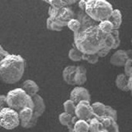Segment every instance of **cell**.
<instances>
[{
    "label": "cell",
    "mask_w": 132,
    "mask_h": 132,
    "mask_svg": "<svg viewBox=\"0 0 132 132\" xmlns=\"http://www.w3.org/2000/svg\"><path fill=\"white\" fill-rule=\"evenodd\" d=\"M114 45V37L111 34L106 35L105 38V42H104V47H106L110 50H112V47Z\"/></svg>",
    "instance_id": "obj_32"
},
{
    "label": "cell",
    "mask_w": 132,
    "mask_h": 132,
    "mask_svg": "<svg viewBox=\"0 0 132 132\" xmlns=\"http://www.w3.org/2000/svg\"><path fill=\"white\" fill-rule=\"evenodd\" d=\"M114 8L107 0H88L85 12L96 22L108 19Z\"/></svg>",
    "instance_id": "obj_3"
},
{
    "label": "cell",
    "mask_w": 132,
    "mask_h": 132,
    "mask_svg": "<svg viewBox=\"0 0 132 132\" xmlns=\"http://www.w3.org/2000/svg\"><path fill=\"white\" fill-rule=\"evenodd\" d=\"M0 81H1V80H0Z\"/></svg>",
    "instance_id": "obj_45"
},
{
    "label": "cell",
    "mask_w": 132,
    "mask_h": 132,
    "mask_svg": "<svg viewBox=\"0 0 132 132\" xmlns=\"http://www.w3.org/2000/svg\"><path fill=\"white\" fill-rule=\"evenodd\" d=\"M76 69V65H68L63 69L62 72V77L64 81L69 85L74 86L73 82V75Z\"/></svg>",
    "instance_id": "obj_15"
},
{
    "label": "cell",
    "mask_w": 132,
    "mask_h": 132,
    "mask_svg": "<svg viewBox=\"0 0 132 132\" xmlns=\"http://www.w3.org/2000/svg\"><path fill=\"white\" fill-rule=\"evenodd\" d=\"M111 34L114 37V45L112 47V50H117L120 45H121V39H120V32L117 29H113L112 31L111 32Z\"/></svg>",
    "instance_id": "obj_29"
},
{
    "label": "cell",
    "mask_w": 132,
    "mask_h": 132,
    "mask_svg": "<svg viewBox=\"0 0 132 132\" xmlns=\"http://www.w3.org/2000/svg\"><path fill=\"white\" fill-rule=\"evenodd\" d=\"M69 132H75V131L73 130V129H69Z\"/></svg>",
    "instance_id": "obj_43"
},
{
    "label": "cell",
    "mask_w": 132,
    "mask_h": 132,
    "mask_svg": "<svg viewBox=\"0 0 132 132\" xmlns=\"http://www.w3.org/2000/svg\"><path fill=\"white\" fill-rule=\"evenodd\" d=\"M72 115H70L69 113H66V112H62L60 114L59 116V121H60V123L61 124L62 126H67L70 121H71L72 119Z\"/></svg>",
    "instance_id": "obj_27"
},
{
    "label": "cell",
    "mask_w": 132,
    "mask_h": 132,
    "mask_svg": "<svg viewBox=\"0 0 132 132\" xmlns=\"http://www.w3.org/2000/svg\"><path fill=\"white\" fill-rule=\"evenodd\" d=\"M88 122L89 125V132H98L104 129L99 119L94 116L88 120Z\"/></svg>",
    "instance_id": "obj_18"
},
{
    "label": "cell",
    "mask_w": 132,
    "mask_h": 132,
    "mask_svg": "<svg viewBox=\"0 0 132 132\" xmlns=\"http://www.w3.org/2000/svg\"><path fill=\"white\" fill-rule=\"evenodd\" d=\"M75 106L76 104L74 103L72 100H66L64 104H63V107L64 110V112L69 113L72 116H74V111H75Z\"/></svg>",
    "instance_id": "obj_25"
},
{
    "label": "cell",
    "mask_w": 132,
    "mask_h": 132,
    "mask_svg": "<svg viewBox=\"0 0 132 132\" xmlns=\"http://www.w3.org/2000/svg\"><path fill=\"white\" fill-rule=\"evenodd\" d=\"M74 115L78 119L85 120V121H88V120L93 117L92 106H91V103L88 101H80L78 102L75 106V111H74Z\"/></svg>",
    "instance_id": "obj_7"
},
{
    "label": "cell",
    "mask_w": 132,
    "mask_h": 132,
    "mask_svg": "<svg viewBox=\"0 0 132 132\" xmlns=\"http://www.w3.org/2000/svg\"><path fill=\"white\" fill-rule=\"evenodd\" d=\"M130 58L129 52L124 50L116 51L110 58V63L116 67H123L126 60Z\"/></svg>",
    "instance_id": "obj_10"
},
{
    "label": "cell",
    "mask_w": 132,
    "mask_h": 132,
    "mask_svg": "<svg viewBox=\"0 0 132 132\" xmlns=\"http://www.w3.org/2000/svg\"><path fill=\"white\" fill-rule=\"evenodd\" d=\"M41 1H43V2H45V0H41Z\"/></svg>",
    "instance_id": "obj_44"
},
{
    "label": "cell",
    "mask_w": 132,
    "mask_h": 132,
    "mask_svg": "<svg viewBox=\"0 0 132 132\" xmlns=\"http://www.w3.org/2000/svg\"><path fill=\"white\" fill-rule=\"evenodd\" d=\"M97 27L103 34L107 35V34H110V33L113 30V26L111 22L108 19H106V20H102L101 22H99L97 23Z\"/></svg>",
    "instance_id": "obj_21"
},
{
    "label": "cell",
    "mask_w": 132,
    "mask_h": 132,
    "mask_svg": "<svg viewBox=\"0 0 132 132\" xmlns=\"http://www.w3.org/2000/svg\"><path fill=\"white\" fill-rule=\"evenodd\" d=\"M31 99L33 102V116L30 122L25 127L26 129H31L34 127L38 121V118L43 115L46 108L43 97L40 96L38 93L31 96Z\"/></svg>",
    "instance_id": "obj_6"
},
{
    "label": "cell",
    "mask_w": 132,
    "mask_h": 132,
    "mask_svg": "<svg viewBox=\"0 0 132 132\" xmlns=\"http://www.w3.org/2000/svg\"><path fill=\"white\" fill-rule=\"evenodd\" d=\"M111 51V50L103 46L101 50H99V51L97 52V55H98L99 58H103V57H106L107 55H108Z\"/></svg>",
    "instance_id": "obj_34"
},
{
    "label": "cell",
    "mask_w": 132,
    "mask_h": 132,
    "mask_svg": "<svg viewBox=\"0 0 132 132\" xmlns=\"http://www.w3.org/2000/svg\"><path fill=\"white\" fill-rule=\"evenodd\" d=\"M73 130L75 132H89V125L88 121L78 119L73 125Z\"/></svg>",
    "instance_id": "obj_20"
},
{
    "label": "cell",
    "mask_w": 132,
    "mask_h": 132,
    "mask_svg": "<svg viewBox=\"0 0 132 132\" xmlns=\"http://www.w3.org/2000/svg\"><path fill=\"white\" fill-rule=\"evenodd\" d=\"M64 6H72L73 4H75L78 0H61Z\"/></svg>",
    "instance_id": "obj_39"
},
{
    "label": "cell",
    "mask_w": 132,
    "mask_h": 132,
    "mask_svg": "<svg viewBox=\"0 0 132 132\" xmlns=\"http://www.w3.org/2000/svg\"><path fill=\"white\" fill-rule=\"evenodd\" d=\"M106 35L97 25L90 26L73 33V45L82 54H95L104 46Z\"/></svg>",
    "instance_id": "obj_1"
},
{
    "label": "cell",
    "mask_w": 132,
    "mask_h": 132,
    "mask_svg": "<svg viewBox=\"0 0 132 132\" xmlns=\"http://www.w3.org/2000/svg\"><path fill=\"white\" fill-rule=\"evenodd\" d=\"M57 12H58V9H55V8H54L52 7H50L49 10H48L49 18L51 19H52V20H55V16L57 15Z\"/></svg>",
    "instance_id": "obj_37"
},
{
    "label": "cell",
    "mask_w": 132,
    "mask_h": 132,
    "mask_svg": "<svg viewBox=\"0 0 132 132\" xmlns=\"http://www.w3.org/2000/svg\"><path fill=\"white\" fill-rule=\"evenodd\" d=\"M97 118L99 119V121H101L102 125L103 126V127H104V129L108 128L114 121H115L113 118H111L110 117H107V116H106V115H103V116H102V117H97Z\"/></svg>",
    "instance_id": "obj_28"
},
{
    "label": "cell",
    "mask_w": 132,
    "mask_h": 132,
    "mask_svg": "<svg viewBox=\"0 0 132 132\" xmlns=\"http://www.w3.org/2000/svg\"><path fill=\"white\" fill-rule=\"evenodd\" d=\"M18 126H20V121L18 111L8 106L0 110V127L13 130Z\"/></svg>",
    "instance_id": "obj_5"
},
{
    "label": "cell",
    "mask_w": 132,
    "mask_h": 132,
    "mask_svg": "<svg viewBox=\"0 0 132 132\" xmlns=\"http://www.w3.org/2000/svg\"><path fill=\"white\" fill-rule=\"evenodd\" d=\"M93 110V116L96 117H100L104 115L105 113V107L106 105L104 103L100 102H95L93 104H91Z\"/></svg>",
    "instance_id": "obj_19"
},
{
    "label": "cell",
    "mask_w": 132,
    "mask_h": 132,
    "mask_svg": "<svg viewBox=\"0 0 132 132\" xmlns=\"http://www.w3.org/2000/svg\"><path fill=\"white\" fill-rule=\"evenodd\" d=\"M66 26L69 27V30H71L73 31V33H75V32L78 31L81 28L79 22H78L75 18L70 19L67 22V25H66Z\"/></svg>",
    "instance_id": "obj_26"
},
{
    "label": "cell",
    "mask_w": 132,
    "mask_h": 132,
    "mask_svg": "<svg viewBox=\"0 0 132 132\" xmlns=\"http://www.w3.org/2000/svg\"><path fill=\"white\" fill-rule=\"evenodd\" d=\"M98 132H108V131H107L106 129H103V130H100V131H98Z\"/></svg>",
    "instance_id": "obj_42"
},
{
    "label": "cell",
    "mask_w": 132,
    "mask_h": 132,
    "mask_svg": "<svg viewBox=\"0 0 132 132\" xmlns=\"http://www.w3.org/2000/svg\"><path fill=\"white\" fill-rule=\"evenodd\" d=\"M127 87H128V89H129V91H131V89H132V76L128 77Z\"/></svg>",
    "instance_id": "obj_41"
},
{
    "label": "cell",
    "mask_w": 132,
    "mask_h": 132,
    "mask_svg": "<svg viewBox=\"0 0 132 132\" xmlns=\"http://www.w3.org/2000/svg\"><path fill=\"white\" fill-rule=\"evenodd\" d=\"M82 60L87 61L90 64H95L98 62L99 57L97 55V53H95V54H82Z\"/></svg>",
    "instance_id": "obj_24"
},
{
    "label": "cell",
    "mask_w": 132,
    "mask_h": 132,
    "mask_svg": "<svg viewBox=\"0 0 132 132\" xmlns=\"http://www.w3.org/2000/svg\"><path fill=\"white\" fill-rule=\"evenodd\" d=\"M75 18L80 23V26H81L80 29H84L86 27H88L90 26H93V25L97 24V22H95L94 20H93L86 13L85 11H82L80 9L75 13Z\"/></svg>",
    "instance_id": "obj_11"
},
{
    "label": "cell",
    "mask_w": 132,
    "mask_h": 132,
    "mask_svg": "<svg viewBox=\"0 0 132 132\" xmlns=\"http://www.w3.org/2000/svg\"><path fill=\"white\" fill-rule=\"evenodd\" d=\"M69 99L72 100L75 104H77L80 101L91 102V95L87 88L82 86H76L70 92Z\"/></svg>",
    "instance_id": "obj_9"
},
{
    "label": "cell",
    "mask_w": 132,
    "mask_h": 132,
    "mask_svg": "<svg viewBox=\"0 0 132 132\" xmlns=\"http://www.w3.org/2000/svg\"><path fill=\"white\" fill-rule=\"evenodd\" d=\"M104 115L107 116V117H110L111 118H113L115 121H117V111H116L113 107H111V106L106 105Z\"/></svg>",
    "instance_id": "obj_30"
},
{
    "label": "cell",
    "mask_w": 132,
    "mask_h": 132,
    "mask_svg": "<svg viewBox=\"0 0 132 132\" xmlns=\"http://www.w3.org/2000/svg\"><path fill=\"white\" fill-rule=\"evenodd\" d=\"M7 106L16 111L24 107H31L33 109V102L31 97L21 88H14L6 95Z\"/></svg>",
    "instance_id": "obj_4"
},
{
    "label": "cell",
    "mask_w": 132,
    "mask_h": 132,
    "mask_svg": "<svg viewBox=\"0 0 132 132\" xmlns=\"http://www.w3.org/2000/svg\"><path fill=\"white\" fill-rule=\"evenodd\" d=\"M21 88L23 89L29 96H33L36 93H38L40 91V88L38 84H36L35 81H33L31 79H27L25 80L22 85H21Z\"/></svg>",
    "instance_id": "obj_14"
},
{
    "label": "cell",
    "mask_w": 132,
    "mask_h": 132,
    "mask_svg": "<svg viewBox=\"0 0 132 132\" xmlns=\"http://www.w3.org/2000/svg\"><path fill=\"white\" fill-rule=\"evenodd\" d=\"M82 53L78 50L74 45H73V47L69 50V51L68 53V57L70 60H72L73 62H79L82 60Z\"/></svg>",
    "instance_id": "obj_22"
},
{
    "label": "cell",
    "mask_w": 132,
    "mask_h": 132,
    "mask_svg": "<svg viewBox=\"0 0 132 132\" xmlns=\"http://www.w3.org/2000/svg\"><path fill=\"white\" fill-rule=\"evenodd\" d=\"M87 82V69L82 65H76L73 82L76 86H82Z\"/></svg>",
    "instance_id": "obj_12"
},
{
    "label": "cell",
    "mask_w": 132,
    "mask_h": 132,
    "mask_svg": "<svg viewBox=\"0 0 132 132\" xmlns=\"http://www.w3.org/2000/svg\"><path fill=\"white\" fill-rule=\"evenodd\" d=\"M106 130L108 132H120L119 126H118V124L117 123V121H114L108 128H106Z\"/></svg>",
    "instance_id": "obj_35"
},
{
    "label": "cell",
    "mask_w": 132,
    "mask_h": 132,
    "mask_svg": "<svg viewBox=\"0 0 132 132\" xmlns=\"http://www.w3.org/2000/svg\"><path fill=\"white\" fill-rule=\"evenodd\" d=\"M8 53L5 49H4L3 46H2V45L0 44V60H1L3 57H5L7 55H8Z\"/></svg>",
    "instance_id": "obj_40"
},
{
    "label": "cell",
    "mask_w": 132,
    "mask_h": 132,
    "mask_svg": "<svg viewBox=\"0 0 132 132\" xmlns=\"http://www.w3.org/2000/svg\"><path fill=\"white\" fill-rule=\"evenodd\" d=\"M46 28L50 31H61L63 30V27L58 24L55 20H52L50 18H47L46 19Z\"/></svg>",
    "instance_id": "obj_23"
},
{
    "label": "cell",
    "mask_w": 132,
    "mask_h": 132,
    "mask_svg": "<svg viewBox=\"0 0 132 132\" xmlns=\"http://www.w3.org/2000/svg\"><path fill=\"white\" fill-rule=\"evenodd\" d=\"M108 20L111 22L114 29L119 30L122 24V14L119 9H113Z\"/></svg>",
    "instance_id": "obj_16"
},
{
    "label": "cell",
    "mask_w": 132,
    "mask_h": 132,
    "mask_svg": "<svg viewBox=\"0 0 132 132\" xmlns=\"http://www.w3.org/2000/svg\"><path fill=\"white\" fill-rule=\"evenodd\" d=\"M123 67H124V73L127 77L132 76V60L130 57L126 60Z\"/></svg>",
    "instance_id": "obj_31"
},
{
    "label": "cell",
    "mask_w": 132,
    "mask_h": 132,
    "mask_svg": "<svg viewBox=\"0 0 132 132\" xmlns=\"http://www.w3.org/2000/svg\"><path fill=\"white\" fill-rule=\"evenodd\" d=\"M18 113L19 117L20 126L25 128L32 118L33 109L31 107H24V108L18 111Z\"/></svg>",
    "instance_id": "obj_13"
},
{
    "label": "cell",
    "mask_w": 132,
    "mask_h": 132,
    "mask_svg": "<svg viewBox=\"0 0 132 132\" xmlns=\"http://www.w3.org/2000/svg\"><path fill=\"white\" fill-rule=\"evenodd\" d=\"M127 81H128V77L126 74L120 73L116 78L115 84L119 90L123 91V92H130L127 87Z\"/></svg>",
    "instance_id": "obj_17"
},
{
    "label": "cell",
    "mask_w": 132,
    "mask_h": 132,
    "mask_svg": "<svg viewBox=\"0 0 132 132\" xmlns=\"http://www.w3.org/2000/svg\"><path fill=\"white\" fill-rule=\"evenodd\" d=\"M45 2L48 3L50 7H52L55 9H60L62 7H64L61 0H45Z\"/></svg>",
    "instance_id": "obj_33"
},
{
    "label": "cell",
    "mask_w": 132,
    "mask_h": 132,
    "mask_svg": "<svg viewBox=\"0 0 132 132\" xmlns=\"http://www.w3.org/2000/svg\"><path fill=\"white\" fill-rule=\"evenodd\" d=\"M7 97L6 95H0V110H2L5 107H7Z\"/></svg>",
    "instance_id": "obj_36"
},
{
    "label": "cell",
    "mask_w": 132,
    "mask_h": 132,
    "mask_svg": "<svg viewBox=\"0 0 132 132\" xmlns=\"http://www.w3.org/2000/svg\"><path fill=\"white\" fill-rule=\"evenodd\" d=\"M73 18H75V12L72 9L71 6H64L58 9L55 21L61 27H64L69 21Z\"/></svg>",
    "instance_id": "obj_8"
},
{
    "label": "cell",
    "mask_w": 132,
    "mask_h": 132,
    "mask_svg": "<svg viewBox=\"0 0 132 132\" xmlns=\"http://www.w3.org/2000/svg\"><path fill=\"white\" fill-rule=\"evenodd\" d=\"M25 66L22 56L8 54L0 60V80L7 84L18 82L23 77Z\"/></svg>",
    "instance_id": "obj_2"
},
{
    "label": "cell",
    "mask_w": 132,
    "mask_h": 132,
    "mask_svg": "<svg viewBox=\"0 0 132 132\" xmlns=\"http://www.w3.org/2000/svg\"><path fill=\"white\" fill-rule=\"evenodd\" d=\"M87 1H88V0H78V2L76 3H78V8H79L80 10L84 11Z\"/></svg>",
    "instance_id": "obj_38"
}]
</instances>
